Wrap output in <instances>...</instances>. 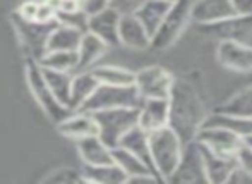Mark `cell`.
<instances>
[{
  "instance_id": "27",
  "label": "cell",
  "mask_w": 252,
  "mask_h": 184,
  "mask_svg": "<svg viewBox=\"0 0 252 184\" xmlns=\"http://www.w3.org/2000/svg\"><path fill=\"white\" fill-rule=\"evenodd\" d=\"M213 112L225 115H240V117H252V84L242 88L235 95L225 100L221 105L215 107Z\"/></svg>"
},
{
  "instance_id": "5",
  "label": "cell",
  "mask_w": 252,
  "mask_h": 184,
  "mask_svg": "<svg viewBox=\"0 0 252 184\" xmlns=\"http://www.w3.org/2000/svg\"><path fill=\"white\" fill-rule=\"evenodd\" d=\"M10 23H12L17 40H19L21 47L26 54V59H33V61L38 62L47 52L48 37L55 28L57 21H50V23L30 21L24 19L23 16H19L14 10V12H10Z\"/></svg>"
},
{
  "instance_id": "13",
  "label": "cell",
  "mask_w": 252,
  "mask_h": 184,
  "mask_svg": "<svg viewBox=\"0 0 252 184\" xmlns=\"http://www.w3.org/2000/svg\"><path fill=\"white\" fill-rule=\"evenodd\" d=\"M197 147H199L201 157H202V167H204L206 181L213 183V184H223V183L232 181V178L235 176V172L239 171L237 158L216 155L199 143H197Z\"/></svg>"
},
{
  "instance_id": "28",
  "label": "cell",
  "mask_w": 252,
  "mask_h": 184,
  "mask_svg": "<svg viewBox=\"0 0 252 184\" xmlns=\"http://www.w3.org/2000/svg\"><path fill=\"white\" fill-rule=\"evenodd\" d=\"M83 176L86 183L96 184H122L127 183V176L120 171L119 165L103 164V165H84Z\"/></svg>"
},
{
  "instance_id": "8",
  "label": "cell",
  "mask_w": 252,
  "mask_h": 184,
  "mask_svg": "<svg viewBox=\"0 0 252 184\" xmlns=\"http://www.w3.org/2000/svg\"><path fill=\"white\" fill-rule=\"evenodd\" d=\"M175 76L163 66H148L134 73V86L141 98H168Z\"/></svg>"
},
{
  "instance_id": "7",
  "label": "cell",
  "mask_w": 252,
  "mask_h": 184,
  "mask_svg": "<svg viewBox=\"0 0 252 184\" xmlns=\"http://www.w3.org/2000/svg\"><path fill=\"white\" fill-rule=\"evenodd\" d=\"M24 73H26V81H28V88H30L31 95L34 97V100L38 102L41 110L47 114V117L53 122H60L62 119H65L67 115L72 110L65 109L63 105H60L57 102V98L53 97V93L48 88L47 81L43 77L41 73L40 64L33 59H26V66H24Z\"/></svg>"
},
{
  "instance_id": "26",
  "label": "cell",
  "mask_w": 252,
  "mask_h": 184,
  "mask_svg": "<svg viewBox=\"0 0 252 184\" xmlns=\"http://www.w3.org/2000/svg\"><path fill=\"white\" fill-rule=\"evenodd\" d=\"M41 73H43L45 81H47L48 88H50L53 97L57 98V102L69 110H72V105H70V77H72V74L45 69V67H41Z\"/></svg>"
},
{
  "instance_id": "15",
  "label": "cell",
  "mask_w": 252,
  "mask_h": 184,
  "mask_svg": "<svg viewBox=\"0 0 252 184\" xmlns=\"http://www.w3.org/2000/svg\"><path fill=\"white\" fill-rule=\"evenodd\" d=\"M112 160L115 165H119L120 171L127 176V183H136V181H148L156 183L159 181L155 176V172L144 164L141 158H137L134 153L122 147L112 148Z\"/></svg>"
},
{
  "instance_id": "17",
  "label": "cell",
  "mask_w": 252,
  "mask_h": 184,
  "mask_svg": "<svg viewBox=\"0 0 252 184\" xmlns=\"http://www.w3.org/2000/svg\"><path fill=\"white\" fill-rule=\"evenodd\" d=\"M151 37L134 14L120 16L119 21V45L132 50H146L150 48Z\"/></svg>"
},
{
  "instance_id": "1",
  "label": "cell",
  "mask_w": 252,
  "mask_h": 184,
  "mask_svg": "<svg viewBox=\"0 0 252 184\" xmlns=\"http://www.w3.org/2000/svg\"><path fill=\"white\" fill-rule=\"evenodd\" d=\"M208 117L204 100L186 77H175L168 95V127L184 145L196 140Z\"/></svg>"
},
{
  "instance_id": "38",
  "label": "cell",
  "mask_w": 252,
  "mask_h": 184,
  "mask_svg": "<svg viewBox=\"0 0 252 184\" xmlns=\"http://www.w3.org/2000/svg\"><path fill=\"white\" fill-rule=\"evenodd\" d=\"M244 145H247V147H251V148H252V136L244 138Z\"/></svg>"
},
{
  "instance_id": "6",
  "label": "cell",
  "mask_w": 252,
  "mask_h": 184,
  "mask_svg": "<svg viewBox=\"0 0 252 184\" xmlns=\"http://www.w3.org/2000/svg\"><path fill=\"white\" fill-rule=\"evenodd\" d=\"M143 102L137 93L136 86H112V84H98L90 98L81 105L77 110L81 112H96L106 109H122L132 107L137 109Z\"/></svg>"
},
{
  "instance_id": "24",
  "label": "cell",
  "mask_w": 252,
  "mask_h": 184,
  "mask_svg": "<svg viewBox=\"0 0 252 184\" xmlns=\"http://www.w3.org/2000/svg\"><path fill=\"white\" fill-rule=\"evenodd\" d=\"M119 147L126 148V150H129L130 153H134L137 158H141V160L155 172V167H153V162H151V155H150L148 133L144 129H141L139 126H134L132 129H129L122 136V140L119 141ZM155 176H156V172H155ZM156 178H158V176H156Z\"/></svg>"
},
{
  "instance_id": "34",
  "label": "cell",
  "mask_w": 252,
  "mask_h": 184,
  "mask_svg": "<svg viewBox=\"0 0 252 184\" xmlns=\"http://www.w3.org/2000/svg\"><path fill=\"white\" fill-rule=\"evenodd\" d=\"M143 2L144 0H110L108 7H112L120 16H129V14H136V10L143 5Z\"/></svg>"
},
{
  "instance_id": "37",
  "label": "cell",
  "mask_w": 252,
  "mask_h": 184,
  "mask_svg": "<svg viewBox=\"0 0 252 184\" xmlns=\"http://www.w3.org/2000/svg\"><path fill=\"white\" fill-rule=\"evenodd\" d=\"M110 0H84L83 3V9L86 10V14H93L96 10H101L105 7H108Z\"/></svg>"
},
{
  "instance_id": "12",
  "label": "cell",
  "mask_w": 252,
  "mask_h": 184,
  "mask_svg": "<svg viewBox=\"0 0 252 184\" xmlns=\"http://www.w3.org/2000/svg\"><path fill=\"white\" fill-rule=\"evenodd\" d=\"M216 61L225 69L235 73H251L252 47L239 40H220L216 47Z\"/></svg>"
},
{
  "instance_id": "19",
  "label": "cell",
  "mask_w": 252,
  "mask_h": 184,
  "mask_svg": "<svg viewBox=\"0 0 252 184\" xmlns=\"http://www.w3.org/2000/svg\"><path fill=\"white\" fill-rule=\"evenodd\" d=\"M57 131L62 136L72 138V140H81V138L98 134V127L93 115L90 112H81V110L70 112L65 119L57 122Z\"/></svg>"
},
{
  "instance_id": "2",
  "label": "cell",
  "mask_w": 252,
  "mask_h": 184,
  "mask_svg": "<svg viewBox=\"0 0 252 184\" xmlns=\"http://www.w3.org/2000/svg\"><path fill=\"white\" fill-rule=\"evenodd\" d=\"M148 143H150V155L156 176L159 178V181H165L179 164L184 143L168 126L148 133Z\"/></svg>"
},
{
  "instance_id": "31",
  "label": "cell",
  "mask_w": 252,
  "mask_h": 184,
  "mask_svg": "<svg viewBox=\"0 0 252 184\" xmlns=\"http://www.w3.org/2000/svg\"><path fill=\"white\" fill-rule=\"evenodd\" d=\"M41 67L60 73H76L77 67V52L76 50H53L45 52L43 57L38 61Z\"/></svg>"
},
{
  "instance_id": "39",
  "label": "cell",
  "mask_w": 252,
  "mask_h": 184,
  "mask_svg": "<svg viewBox=\"0 0 252 184\" xmlns=\"http://www.w3.org/2000/svg\"><path fill=\"white\" fill-rule=\"evenodd\" d=\"M77 2H79V3H81V5H83V3H84V0H77Z\"/></svg>"
},
{
  "instance_id": "25",
  "label": "cell",
  "mask_w": 252,
  "mask_h": 184,
  "mask_svg": "<svg viewBox=\"0 0 252 184\" xmlns=\"http://www.w3.org/2000/svg\"><path fill=\"white\" fill-rule=\"evenodd\" d=\"M83 31L76 30V28L65 26V24L57 23L55 28L52 30L50 37L47 41V52L53 50H77L83 38Z\"/></svg>"
},
{
  "instance_id": "32",
  "label": "cell",
  "mask_w": 252,
  "mask_h": 184,
  "mask_svg": "<svg viewBox=\"0 0 252 184\" xmlns=\"http://www.w3.org/2000/svg\"><path fill=\"white\" fill-rule=\"evenodd\" d=\"M41 183L45 184H77V183H86L83 176V171H77L72 167H60L55 171H50Z\"/></svg>"
},
{
  "instance_id": "14",
  "label": "cell",
  "mask_w": 252,
  "mask_h": 184,
  "mask_svg": "<svg viewBox=\"0 0 252 184\" xmlns=\"http://www.w3.org/2000/svg\"><path fill=\"white\" fill-rule=\"evenodd\" d=\"M119 21L120 14H117L112 7H105L93 14H88V31L105 41L108 47L119 45Z\"/></svg>"
},
{
  "instance_id": "36",
  "label": "cell",
  "mask_w": 252,
  "mask_h": 184,
  "mask_svg": "<svg viewBox=\"0 0 252 184\" xmlns=\"http://www.w3.org/2000/svg\"><path fill=\"white\" fill-rule=\"evenodd\" d=\"M230 2H232L235 14H240V16L252 14V0H230Z\"/></svg>"
},
{
  "instance_id": "11",
  "label": "cell",
  "mask_w": 252,
  "mask_h": 184,
  "mask_svg": "<svg viewBox=\"0 0 252 184\" xmlns=\"http://www.w3.org/2000/svg\"><path fill=\"white\" fill-rule=\"evenodd\" d=\"M201 181H206L204 167H202V157L197 143L196 141H190V143L184 145L179 164L173 169L172 174L165 179V183L194 184Z\"/></svg>"
},
{
  "instance_id": "23",
  "label": "cell",
  "mask_w": 252,
  "mask_h": 184,
  "mask_svg": "<svg viewBox=\"0 0 252 184\" xmlns=\"http://www.w3.org/2000/svg\"><path fill=\"white\" fill-rule=\"evenodd\" d=\"M98 84L100 83L94 77V74L91 73V69L72 74V77H70V105H72V110H77L93 95Z\"/></svg>"
},
{
  "instance_id": "21",
  "label": "cell",
  "mask_w": 252,
  "mask_h": 184,
  "mask_svg": "<svg viewBox=\"0 0 252 184\" xmlns=\"http://www.w3.org/2000/svg\"><path fill=\"white\" fill-rule=\"evenodd\" d=\"M77 151L84 165H103L112 164V148L106 147L105 143L98 138V134L86 136L76 140Z\"/></svg>"
},
{
  "instance_id": "20",
  "label": "cell",
  "mask_w": 252,
  "mask_h": 184,
  "mask_svg": "<svg viewBox=\"0 0 252 184\" xmlns=\"http://www.w3.org/2000/svg\"><path fill=\"white\" fill-rule=\"evenodd\" d=\"M108 45L105 41H101L98 37H94L93 33L86 31L81 38V43L77 47V67L76 73L79 71H90L98 64V61L105 55Z\"/></svg>"
},
{
  "instance_id": "22",
  "label": "cell",
  "mask_w": 252,
  "mask_h": 184,
  "mask_svg": "<svg viewBox=\"0 0 252 184\" xmlns=\"http://www.w3.org/2000/svg\"><path fill=\"white\" fill-rule=\"evenodd\" d=\"M170 5H172V2H168V0H144L143 5L136 10L134 16L139 19V23L148 31V35L153 37L156 33V30H158V26L161 24Z\"/></svg>"
},
{
  "instance_id": "3",
  "label": "cell",
  "mask_w": 252,
  "mask_h": 184,
  "mask_svg": "<svg viewBox=\"0 0 252 184\" xmlns=\"http://www.w3.org/2000/svg\"><path fill=\"white\" fill-rule=\"evenodd\" d=\"M190 7H192V0H173L161 24L151 37L150 48L156 52H163L168 50L179 41L190 21Z\"/></svg>"
},
{
  "instance_id": "9",
  "label": "cell",
  "mask_w": 252,
  "mask_h": 184,
  "mask_svg": "<svg viewBox=\"0 0 252 184\" xmlns=\"http://www.w3.org/2000/svg\"><path fill=\"white\" fill-rule=\"evenodd\" d=\"M197 31L204 37L216 38V40H239L244 41L252 35V14L249 16H240V14H233V16L226 17L221 21H215V23L208 24H196Z\"/></svg>"
},
{
  "instance_id": "16",
  "label": "cell",
  "mask_w": 252,
  "mask_h": 184,
  "mask_svg": "<svg viewBox=\"0 0 252 184\" xmlns=\"http://www.w3.org/2000/svg\"><path fill=\"white\" fill-rule=\"evenodd\" d=\"M137 126L146 133L168 126V98H144L139 105Z\"/></svg>"
},
{
  "instance_id": "35",
  "label": "cell",
  "mask_w": 252,
  "mask_h": 184,
  "mask_svg": "<svg viewBox=\"0 0 252 184\" xmlns=\"http://www.w3.org/2000/svg\"><path fill=\"white\" fill-rule=\"evenodd\" d=\"M235 158L240 172H244L246 176L252 178V148L247 147V145H242L239 148V151H237Z\"/></svg>"
},
{
  "instance_id": "29",
  "label": "cell",
  "mask_w": 252,
  "mask_h": 184,
  "mask_svg": "<svg viewBox=\"0 0 252 184\" xmlns=\"http://www.w3.org/2000/svg\"><path fill=\"white\" fill-rule=\"evenodd\" d=\"M202 126H220L226 127V129L237 133L240 138L252 136V117H240V115H225L218 114V112H213L208 114L206 121Z\"/></svg>"
},
{
  "instance_id": "40",
  "label": "cell",
  "mask_w": 252,
  "mask_h": 184,
  "mask_svg": "<svg viewBox=\"0 0 252 184\" xmlns=\"http://www.w3.org/2000/svg\"><path fill=\"white\" fill-rule=\"evenodd\" d=\"M168 2H173V0H168Z\"/></svg>"
},
{
  "instance_id": "4",
  "label": "cell",
  "mask_w": 252,
  "mask_h": 184,
  "mask_svg": "<svg viewBox=\"0 0 252 184\" xmlns=\"http://www.w3.org/2000/svg\"><path fill=\"white\" fill-rule=\"evenodd\" d=\"M98 127V138L110 148L119 147V141L129 129L137 126L139 107L106 109V110L90 112Z\"/></svg>"
},
{
  "instance_id": "10",
  "label": "cell",
  "mask_w": 252,
  "mask_h": 184,
  "mask_svg": "<svg viewBox=\"0 0 252 184\" xmlns=\"http://www.w3.org/2000/svg\"><path fill=\"white\" fill-rule=\"evenodd\" d=\"M194 141L221 157H235L239 148L244 145V140L239 134L220 126H202Z\"/></svg>"
},
{
  "instance_id": "33",
  "label": "cell",
  "mask_w": 252,
  "mask_h": 184,
  "mask_svg": "<svg viewBox=\"0 0 252 184\" xmlns=\"http://www.w3.org/2000/svg\"><path fill=\"white\" fill-rule=\"evenodd\" d=\"M55 19H57V23L76 28V30L83 31V33L88 31V14L83 7L72 9V10H60V12H57Z\"/></svg>"
},
{
  "instance_id": "30",
  "label": "cell",
  "mask_w": 252,
  "mask_h": 184,
  "mask_svg": "<svg viewBox=\"0 0 252 184\" xmlns=\"http://www.w3.org/2000/svg\"><path fill=\"white\" fill-rule=\"evenodd\" d=\"M100 84L112 86H130L134 84V73L120 66H94L91 69Z\"/></svg>"
},
{
  "instance_id": "18",
  "label": "cell",
  "mask_w": 252,
  "mask_h": 184,
  "mask_svg": "<svg viewBox=\"0 0 252 184\" xmlns=\"http://www.w3.org/2000/svg\"><path fill=\"white\" fill-rule=\"evenodd\" d=\"M235 10L230 0H196L190 7V21L196 24H208L233 16Z\"/></svg>"
}]
</instances>
